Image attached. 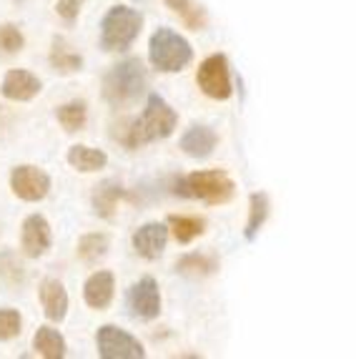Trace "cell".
<instances>
[{
	"label": "cell",
	"mask_w": 356,
	"mask_h": 359,
	"mask_svg": "<svg viewBox=\"0 0 356 359\" xmlns=\"http://www.w3.org/2000/svg\"><path fill=\"white\" fill-rule=\"evenodd\" d=\"M178 126V114L168 106L160 96H149V103L143 108V114L136 121L128 123L123 136V144L128 149H138V146L153 144V141H163L168 138Z\"/></svg>",
	"instance_id": "cell-1"
},
{
	"label": "cell",
	"mask_w": 356,
	"mask_h": 359,
	"mask_svg": "<svg viewBox=\"0 0 356 359\" xmlns=\"http://www.w3.org/2000/svg\"><path fill=\"white\" fill-rule=\"evenodd\" d=\"M173 194L184 198H198L208 206H221L228 204L236 194V184L226 171H196V174L181 176L173 184Z\"/></svg>",
	"instance_id": "cell-2"
},
{
	"label": "cell",
	"mask_w": 356,
	"mask_h": 359,
	"mask_svg": "<svg viewBox=\"0 0 356 359\" xmlns=\"http://www.w3.org/2000/svg\"><path fill=\"white\" fill-rule=\"evenodd\" d=\"M149 83V73L138 58H125L111 68L103 78V98L111 106L121 108L133 103Z\"/></svg>",
	"instance_id": "cell-3"
},
{
	"label": "cell",
	"mask_w": 356,
	"mask_h": 359,
	"mask_svg": "<svg viewBox=\"0 0 356 359\" xmlns=\"http://www.w3.org/2000/svg\"><path fill=\"white\" fill-rule=\"evenodd\" d=\"M143 15L136 8L113 6L101 20V48L108 53L128 50L141 36Z\"/></svg>",
	"instance_id": "cell-4"
},
{
	"label": "cell",
	"mask_w": 356,
	"mask_h": 359,
	"mask_svg": "<svg viewBox=\"0 0 356 359\" xmlns=\"http://www.w3.org/2000/svg\"><path fill=\"white\" fill-rule=\"evenodd\" d=\"M149 60L160 73H181L193 60V48L171 28H158L149 41Z\"/></svg>",
	"instance_id": "cell-5"
},
{
	"label": "cell",
	"mask_w": 356,
	"mask_h": 359,
	"mask_svg": "<svg viewBox=\"0 0 356 359\" xmlns=\"http://www.w3.org/2000/svg\"><path fill=\"white\" fill-rule=\"evenodd\" d=\"M196 83L203 96L214 98V101H228L233 93L228 58L224 53H214L208 55V58H203L196 73Z\"/></svg>",
	"instance_id": "cell-6"
},
{
	"label": "cell",
	"mask_w": 356,
	"mask_h": 359,
	"mask_svg": "<svg viewBox=\"0 0 356 359\" xmlns=\"http://www.w3.org/2000/svg\"><path fill=\"white\" fill-rule=\"evenodd\" d=\"M95 347L103 359H143L146 349L133 334L118 330L116 324H106L95 334Z\"/></svg>",
	"instance_id": "cell-7"
},
{
	"label": "cell",
	"mask_w": 356,
	"mask_h": 359,
	"mask_svg": "<svg viewBox=\"0 0 356 359\" xmlns=\"http://www.w3.org/2000/svg\"><path fill=\"white\" fill-rule=\"evenodd\" d=\"M11 189L13 194L20 198V201H28V204H36L50 194V176L38 166H15L11 174Z\"/></svg>",
	"instance_id": "cell-8"
},
{
	"label": "cell",
	"mask_w": 356,
	"mask_h": 359,
	"mask_svg": "<svg viewBox=\"0 0 356 359\" xmlns=\"http://www.w3.org/2000/svg\"><path fill=\"white\" fill-rule=\"evenodd\" d=\"M128 311L131 317L151 322L160 314V289L156 284V279L143 276L128 289Z\"/></svg>",
	"instance_id": "cell-9"
},
{
	"label": "cell",
	"mask_w": 356,
	"mask_h": 359,
	"mask_svg": "<svg viewBox=\"0 0 356 359\" xmlns=\"http://www.w3.org/2000/svg\"><path fill=\"white\" fill-rule=\"evenodd\" d=\"M50 244H53V233H50L48 219L41 214H30L20 226V249H23V254L30 259H41L48 254Z\"/></svg>",
	"instance_id": "cell-10"
},
{
	"label": "cell",
	"mask_w": 356,
	"mask_h": 359,
	"mask_svg": "<svg viewBox=\"0 0 356 359\" xmlns=\"http://www.w3.org/2000/svg\"><path fill=\"white\" fill-rule=\"evenodd\" d=\"M43 83L41 78L36 73L23 71V68H13V71L6 73L3 78V86H0V93L3 98L13 103H25V101H33V98L41 93Z\"/></svg>",
	"instance_id": "cell-11"
},
{
	"label": "cell",
	"mask_w": 356,
	"mask_h": 359,
	"mask_svg": "<svg viewBox=\"0 0 356 359\" xmlns=\"http://www.w3.org/2000/svg\"><path fill=\"white\" fill-rule=\"evenodd\" d=\"M166 241H168V229L158 222L143 224L133 233V249L146 262H156L163 254V249H166Z\"/></svg>",
	"instance_id": "cell-12"
},
{
	"label": "cell",
	"mask_w": 356,
	"mask_h": 359,
	"mask_svg": "<svg viewBox=\"0 0 356 359\" xmlns=\"http://www.w3.org/2000/svg\"><path fill=\"white\" fill-rule=\"evenodd\" d=\"M116 297V276L111 271L101 269V271H93L88 276V282L83 284V299L90 309H108Z\"/></svg>",
	"instance_id": "cell-13"
},
{
	"label": "cell",
	"mask_w": 356,
	"mask_h": 359,
	"mask_svg": "<svg viewBox=\"0 0 356 359\" xmlns=\"http://www.w3.org/2000/svg\"><path fill=\"white\" fill-rule=\"evenodd\" d=\"M41 294V304L43 311H46V317L50 322H63L68 314V292L66 287L58 282V279H46L38 289Z\"/></svg>",
	"instance_id": "cell-14"
},
{
	"label": "cell",
	"mask_w": 356,
	"mask_h": 359,
	"mask_svg": "<svg viewBox=\"0 0 356 359\" xmlns=\"http://www.w3.org/2000/svg\"><path fill=\"white\" fill-rule=\"evenodd\" d=\"M216 144H219V136L211 126H191L181 136V151L191 158H208L214 154Z\"/></svg>",
	"instance_id": "cell-15"
},
{
	"label": "cell",
	"mask_w": 356,
	"mask_h": 359,
	"mask_svg": "<svg viewBox=\"0 0 356 359\" xmlns=\"http://www.w3.org/2000/svg\"><path fill=\"white\" fill-rule=\"evenodd\" d=\"M123 196L125 191L118 181H103V184H98L93 191V214L98 219L111 222L113 216H116V211H118V201Z\"/></svg>",
	"instance_id": "cell-16"
},
{
	"label": "cell",
	"mask_w": 356,
	"mask_h": 359,
	"mask_svg": "<svg viewBox=\"0 0 356 359\" xmlns=\"http://www.w3.org/2000/svg\"><path fill=\"white\" fill-rule=\"evenodd\" d=\"M168 226H171L173 239L178 244H191L198 236L206 233V219L196 214H171L168 216Z\"/></svg>",
	"instance_id": "cell-17"
},
{
	"label": "cell",
	"mask_w": 356,
	"mask_h": 359,
	"mask_svg": "<svg viewBox=\"0 0 356 359\" xmlns=\"http://www.w3.org/2000/svg\"><path fill=\"white\" fill-rule=\"evenodd\" d=\"M48 60H50V68H53L58 76H73V73H78L83 68L81 53H76L63 38H55L53 41V48H50Z\"/></svg>",
	"instance_id": "cell-18"
},
{
	"label": "cell",
	"mask_w": 356,
	"mask_h": 359,
	"mask_svg": "<svg viewBox=\"0 0 356 359\" xmlns=\"http://www.w3.org/2000/svg\"><path fill=\"white\" fill-rule=\"evenodd\" d=\"M176 271L189 279H206L219 271V259L211 254H184L176 262Z\"/></svg>",
	"instance_id": "cell-19"
},
{
	"label": "cell",
	"mask_w": 356,
	"mask_h": 359,
	"mask_svg": "<svg viewBox=\"0 0 356 359\" xmlns=\"http://www.w3.org/2000/svg\"><path fill=\"white\" fill-rule=\"evenodd\" d=\"M68 163H71L76 171H81V174H95V171L106 168L108 156L98 149L78 144V146H71V149H68Z\"/></svg>",
	"instance_id": "cell-20"
},
{
	"label": "cell",
	"mask_w": 356,
	"mask_h": 359,
	"mask_svg": "<svg viewBox=\"0 0 356 359\" xmlns=\"http://www.w3.org/2000/svg\"><path fill=\"white\" fill-rule=\"evenodd\" d=\"M33 349L46 359H60L66 357V339L58 330L53 327H38L36 337H33Z\"/></svg>",
	"instance_id": "cell-21"
},
{
	"label": "cell",
	"mask_w": 356,
	"mask_h": 359,
	"mask_svg": "<svg viewBox=\"0 0 356 359\" xmlns=\"http://www.w3.org/2000/svg\"><path fill=\"white\" fill-rule=\"evenodd\" d=\"M108 249H111L108 233H103V231L85 233V236H81V241H78V259L83 264H88V266H93V264H98L106 257Z\"/></svg>",
	"instance_id": "cell-22"
},
{
	"label": "cell",
	"mask_w": 356,
	"mask_h": 359,
	"mask_svg": "<svg viewBox=\"0 0 356 359\" xmlns=\"http://www.w3.org/2000/svg\"><path fill=\"white\" fill-rule=\"evenodd\" d=\"M166 6L176 13L186 28H191V30H203V28H206V23H208L206 11L198 6L196 0H166Z\"/></svg>",
	"instance_id": "cell-23"
},
{
	"label": "cell",
	"mask_w": 356,
	"mask_h": 359,
	"mask_svg": "<svg viewBox=\"0 0 356 359\" xmlns=\"http://www.w3.org/2000/svg\"><path fill=\"white\" fill-rule=\"evenodd\" d=\"M55 118L68 133L83 131L85 123H88V108L83 101H68L55 111Z\"/></svg>",
	"instance_id": "cell-24"
},
{
	"label": "cell",
	"mask_w": 356,
	"mask_h": 359,
	"mask_svg": "<svg viewBox=\"0 0 356 359\" xmlns=\"http://www.w3.org/2000/svg\"><path fill=\"white\" fill-rule=\"evenodd\" d=\"M268 209H271V204H268V196L263 191H256L251 194L249 198V222H246V239H256V233L261 231V226L266 224L268 219Z\"/></svg>",
	"instance_id": "cell-25"
},
{
	"label": "cell",
	"mask_w": 356,
	"mask_h": 359,
	"mask_svg": "<svg viewBox=\"0 0 356 359\" xmlns=\"http://www.w3.org/2000/svg\"><path fill=\"white\" fill-rule=\"evenodd\" d=\"M23 46H25V38L18 25L13 23L0 25V55H15L23 50Z\"/></svg>",
	"instance_id": "cell-26"
},
{
	"label": "cell",
	"mask_w": 356,
	"mask_h": 359,
	"mask_svg": "<svg viewBox=\"0 0 356 359\" xmlns=\"http://www.w3.org/2000/svg\"><path fill=\"white\" fill-rule=\"evenodd\" d=\"M23 319L15 309H0V341H11L20 334Z\"/></svg>",
	"instance_id": "cell-27"
},
{
	"label": "cell",
	"mask_w": 356,
	"mask_h": 359,
	"mask_svg": "<svg viewBox=\"0 0 356 359\" xmlns=\"http://www.w3.org/2000/svg\"><path fill=\"white\" fill-rule=\"evenodd\" d=\"M55 13H58L66 23H73V20L78 18V13H81V0H58V3H55Z\"/></svg>",
	"instance_id": "cell-28"
}]
</instances>
